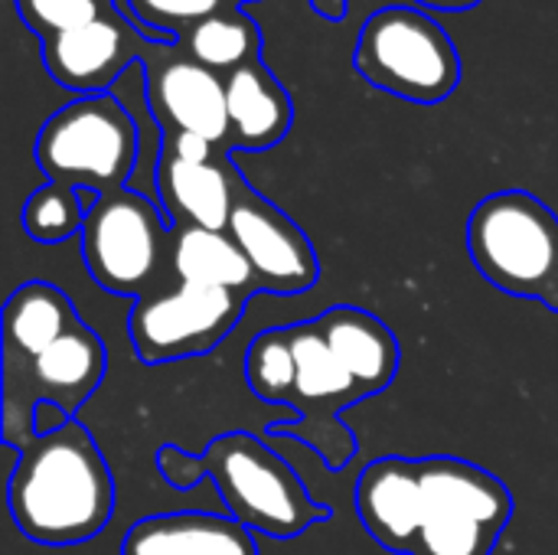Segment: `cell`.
Instances as JSON below:
<instances>
[{
  "mask_svg": "<svg viewBox=\"0 0 558 555\" xmlns=\"http://www.w3.org/2000/svg\"><path fill=\"white\" fill-rule=\"evenodd\" d=\"M16 530L43 546L95 540L114 517V478L92 432L69 419L16 451L7 487Z\"/></svg>",
  "mask_w": 558,
  "mask_h": 555,
  "instance_id": "obj_1",
  "label": "cell"
},
{
  "mask_svg": "<svg viewBox=\"0 0 558 555\" xmlns=\"http://www.w3.org/2000/svg\"><path fill=\"white\" fill-rule=\"evenodd\" d=\"M468 252L494 288L558 314V216L539 196H484L468 219Z\"/></svg>",
  "mask_w": 558,
  "mask_h": 555,
  "instance_id": "obj_2",
  "label": "cell"
},
{
  "mask_svg": "<svg viewBox=\"0 0 558 555\" xmlns=\"http://www.w3.org/2000/svg\"><path fill=\"white\" fill-rule=\"evenodd\" d=\"M203 468L229 507V517L252 533L294 540L330 520V507L317 504L294 468L258 435L226 432L213 438L203 448Z\"/></svg>",
  "mask_w": 558,
  "mask_h": 555,
  "instance_id": "obj_3",
  "label": "cell"
},
{
  "mask_svg": "<svg viewBox=\"0 0 558 555\" xmlns=\"http://www.w3.org/2000/svg\"><path fill=\"white\" fill-rule=\"evenodd\" d=\"M137 141V121L114 95H78L43 124L36 164L52 183L105 196L131 180Z\"/></svg>",
  "mask_w": 558,
  "mask_h": 555,
  "instance_id": "obj_4",
  "label": "cell"
},
{
  "mask_svg": "<svg viewBox=\"0 0 558 555\" xmlns=\"http://www.w3.org/2000/svg\"><path fill=\"white\" fill-rule=\"evenodd\" d=\"M353 65L373 88L418 105L451 98L461 82L454 39L415 7L376 10L360 29Z\"/></svg>",
  "mask_w": 558,
  "mask_h": 555,
  "instance_id": "obj_5",
  "label": "cell"
},
{
  "mask_svg": "<svg viewBox=\"0 0 558 555\" xmlns=\"http://www.w3.org/2000/svg\"><path fill=\"white\" fill-rule=\"evenodd\" d=\"M425 517L412 555H494L510 517L507 484L464 458H422Z\"/></svg>",
  "mask_w": 558,
  "mask_h": 555,
  "instance_id": "obj_6",
  "label": "cell"
},
{
  "mask_svg": "<svg viewBox=\"0 0 558 555\" xmlns=\"http://www.w3.org/2000/svg\"><path fill=\"white\" fill-rule=\"evenodd\" d=\"M108 370V350L101 337L78 321L39 357L3 366V442L23 448L36 438V406L52 402L69 419L95 396Z\"/></svg>",
  "mask_w": 558,
  "mask_h": 555,
  "instance_id": "obj_7",
  "label": "cell"
},
{
  "mask_svg": "<svg viewBox=\"0 0 558 555\" xmlns=\"http://www.w3.org/2000/svg\"><path fill=\"white\" fill-rule=\"evenodd\" d=\"M82 258L98 288L118 298H141L163 258L170 229L157 206L124 186L95 200L82 226Z\"/></svg>",
  "mask_w": 558,
  "mask_h": 555,
  "instance_id": "obj_8",
  "label": "cell"
},
{
  "mask_svg": "<svg viewBox=\"0 0 558 555\" xmlns=\"http://www.w3.org/2000/svg\"><path fill=\"white\" fill-rule=\"evenodd\" d=\"M298 357V383L288 399L294 422L268 425V435H288L314 448L330 471H340L356 455V435L340 422V412L369 399L360 383L340 366L317 321L288 327Z\"/></svg>",
  "mask_w": 558,
  "mask_h": 555,
  "instance_id": "obj_9",
  "label": "cell"
},
{
  "mask_svg": "<svg viewBox=\"0 0 558 555\" xmlns=\"http://www.w3.org/2000/svg\"><path fill=\"white\" fill-rule=\"evenodd\" d=\"M248 291L177 285L173 291L141 298L128 317V334L141 363H173L216 350L242 321Z\"/></svg>",
  "mask_w": 558,
  "mask_h": 555,
  "instance_id": "obj_10",
  "label": "cell"
},
{
  "mask_svg": "<svg viewBox=\"0 0 558 555\" xmlns=\"http://www.w3.org/2000/svg\"><path fill=\"white\" fill-rule=\"evenodd\" d=\"M245 252L265 294H304L320 278V258L301 226L271 200L255 193L245 177L235 186V206L226 229Z\"/></svg>",
  "mask_w": 558,
  "mask_h": 555,
  "instance_id": "obj_11",
  "label": "cell"
},
{
  "mask_svg": "<svg viewBox=\"0 0 558 555\" xmlns=\"http://www.w3.org/2000/svg\"><path fill=\"white\" fill-rule=\"evenodd\" d=\"M147 105L163 134H199L213 147H229V101L226 79L190 56L147 62Z\"/></svg>",
  "mask_w": 558,
  "mask_h": 555,
  "instance_id": "obj_12",
  "label": "cell"
},
{
  "mask_svg": "<svg viewBox=\"0 0 558 555\" xmlns=\"http://www.w3.org/2000/svg\"><path fill=\"white\" fill-rule=\"evenodd\" d=\"M141 49L144 36L131 29L124 16L111 13L82 29L43 39V62L62 88L98 95L108 92L134 59H141Z\"/></svg>",
  "mask_w": 558,
  "mask_h": 555,
  "instance_id": "obj_13",
  "label": "cell"
},
{
  "mask_svg": "<svg viewBox=\"0 0 558 555\" xmlns=\"http://www.w3.org/2000/svg\"><path fill=\"white\" fill-rule=\"evenodd\" d=\"M363 530L392 555H412L425 517L422 461L379 458L366 464L353 491Z\"/></svg>",
  "mask_w": 558,
  "mask_h": 555,
  "instance_id": "obj_14",
  "label": "cell"
},
{
  "mask_svg": "<svg viewBox=\"0 0 558 555\" xmlns=\"http://www.w3.org/2000/svg\"><path fill=\"white\" fill-rule=\"evenodd\" d=\"M154 177H157L160 209L170 229L177 226H196L213 232L229 229L235 186L242 173L222 154H216L213 160H180L160 150Z\"/></svg>",
  "mask_w": 558,
  "mask_h": 555,
  "instance_id": "obj_15",
  "label": "cell"
},
{
  "mask_svg": "<svg viewBox=\"0 0 558 555\" xmlns=\"http://www.w3.org/2000/svg\"><path fill=\"white\" fill-rule=\"evenodd\" d=\"M121 555H258V543L235 517L186 510L137 520L121 540Z\"/></svg>",
  "mask_w": 558,
  "mask_h": 555,
  "instance_id": "obj_16",
  "label": "cell"
},
{
  "mask_svg": "<svg viewBox=\"0 0 558 555\" xmlns=\"http://www.w3.org/2000/svg\"><path fill=\"white\" fill-rule=\"evenodd\" d=\"M226 101L229 147L235 150H268L291 131V95L262 59H252L226 75Z\"/></svg>",
  "mask_w": 558,
  "mask_h": 555,
  "instance_id": "obj_17",
  "label": "cell"
},
{
  "mask_svg": "<svg viewBox=\"0 0 558 555\" xmlns=\"http://www.w3.org/2000/svg\"><path fill=\"white\" fill-rule=\"evenodd\" d=\"M324 340L340 366L360 383L366 396L383 393L399 373V337L369 311L353 304L327 307L317 317Z\"/></svg>",
  "mask_w": 558,
  "mask_h": 555,
  "instance_id": "obj_18",
  "label": "cell"
},
{
  "mask_svg": "<svg viewBox=\"0 0 558 555\" xmlns=\"http://www.w3.org/2000/svg\"><path fill=\"white\" fill-rule=\"evenodd\" d=\"M82 317L62 288L49 281L20 285L3 304V366H20L52 347L62 334H69Z\"/></svg>",
  "mask_w": 558,
  "mask_h": 555,
  "instance_id": "obj_19",
  "label": "cell"
},
{
  "mask_svg": "<svg viewBox=\"0 0 558 555\" xmlns=\"http://www.w3.org/2000/svg\"><path fill=\"white\" fill-rule=\"evenodd\" d=\"M170 268L180 285H203V288H226V291H248L258 294L255 272L245 252L235 245L229 232L177 226L170 229Z\"/></svg>",
  "mask_w": 558,
  "mask_h": 555,
  "instance_id": "obj_20",
  "label": "cell"
},
{
  "mask_svg": "<svg viewBox=\"0 0 558 555\" xmlns=\"http://www.w3.org/2000/svg\"><path fill=\"white\" fill-rule=\"evenodd\" d=\"M186 49L190 59H196L199 65L213 69V72H235L239 65L262 59V29L255 26L252 16H245L242 10H219L206 20H199L196 26H190L180 43Z\"/></svg>",
  "mask_w": 558,
  "mask_h": 555,
  "instance_id": "obj_21",
  "label": "cell"
},
{
  "mask_svg": "<svg viewBox=\"0 0 558 555\" xmlns=\"http://www.w3.org/2000/svg\"><path fill=\"white\" fill-rule=\"evenodd\" d=\"M95 193L88 190H75L65 183H52L46 180L39 190L29 193L26 206H23V229L33 242L39 245H59L65 239H72L75 232H82L88 209L95 206Z\"/></svg>",
  "mask_w": 558,
  "mask_h": 555,
  "instance_id": "obj_22",
  "label": "cell"
},
{
  "mask_svg": "<svg viewBox=\"0 0 558 555\" xmlns=\"http://www.w3.org/2000/svg\"><path fill=\"white\" fill-rule=\"evenodd\" d=\"M245 383L262 402L288 406L298 383V357L288 327L262 330L245 353Z\"/></svg>",
  "mask_w": 558,
  "mask_h": 555,
  "instance_id": "obj_23",
  "label": "cell"
},
{
  "mask_svg": "<svg viewBox=\"0 0 558 555\" xmlns=\"http://www.w3.org/2000/svg\"><path fill=\"white\" fill-rule=\"evenodd\" d=\"M20 20L43 39L82 29L101 16L118 13L111 0H16Z\"/></svg>",
  "mask_w": 558,
  "mask_h": 555,
  "instance_id": "obj_24",
  "label": "cell"
},
{
  "mask_svg": "<svg viewBox=\"0 0 558 555\" xmlns=\"http://www.w3.org/2000/svg\"><path fill=\"white\" fill-rule=\"evenodd\" d=\"M128 3L137 13V20L147 23L150 33L167 46H177L190 26L222 10V0H128Z\"/></svg>",
  "mask_w": 558,
  "mask_h": 555,
  "instance_id": "obj_25",
  "label": "cell"
},
{
  "mask_svg": "<svg viewBox=\"0 0 558 555\" xmlns=\"http://www.w3.org/2000/svg\"><path fill=\"white\" fill-rule=\"evenodd\" d=\"M157 468L163 474V481L177 491H190L199 481H206V468H203V455H190L177 445H163L157 451Z\"/></svg>",
  "mask_w": 558,
  "mask_h": 555,
  "instance_id": "obj_26",
  "label": "cell"
},
{
  "mask_svg": "<svg viewBox=\"0 0 558 555\" xmlns=\"http://www.w3.org/2000/svg\"><path fill=\"white\" fill-rule=\"evenodd\" d=\"M163 154H173L180 160H213L216 154H222L219 147H213L206 137L199 134H163V144H160Z\"/></svg>",
  "mask_w": 558,
  "mask_h": 555,
  "instance_id": "obj_27",
  "label": "cell"
},
{
  "mask_svg": "<svg viewBox=\"0 0 558 555\" xmlns=\"http://www.w3.org/2000/svg\"><path fill=\"white\" fill-rule=\"evenodd\" d=\"M69 422V415L62 409H56L52 402H39L36 406V435H49L56 429H62Z\"/></svg>",
  "mask_w": 558,
  "mask_h": 555,
  "instance_id": "obj_28",
  "label": "cell"
},
{
  "mask_svg": "<svg viewBox=\"0 0 558 555\" xmlns=\"http://www.w3.org/2000/svg\"><path fill=\"white\" fill-rule=\"evenodd\" d=\"M422 7H432V10H448V13H458V10H471L477 7L481 0H418Z\"/></svg>",
  "mask_w": 558,
  "mask_h": 555,
  "instance_id": "obj_29",
  "label": "cell"
}]
</instances>
